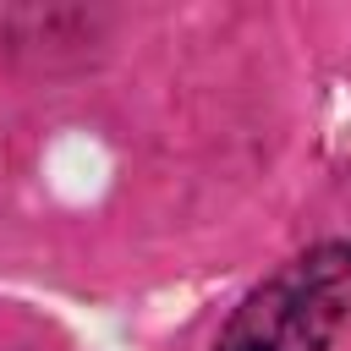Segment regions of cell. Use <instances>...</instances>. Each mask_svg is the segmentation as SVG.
Returning a JSON list of instances; mask_svg holds the SVG:
<instances>
[{
	"mask_svg": "<svg viewBox=\"0 0 351 351\" xmlns=\"http://www.w3.org/2000/svg\"><path fill=\"white\" fill-rule=\"evenodd\" d=\"M351 324V236H324L274 263L225 313L214 351H329Z\"/></svg>",
	"mask_w": 351,
	"mask_h": 351,
	"instance_id": "6da1fadb",
	"label": "cell"
}]
</instances>
